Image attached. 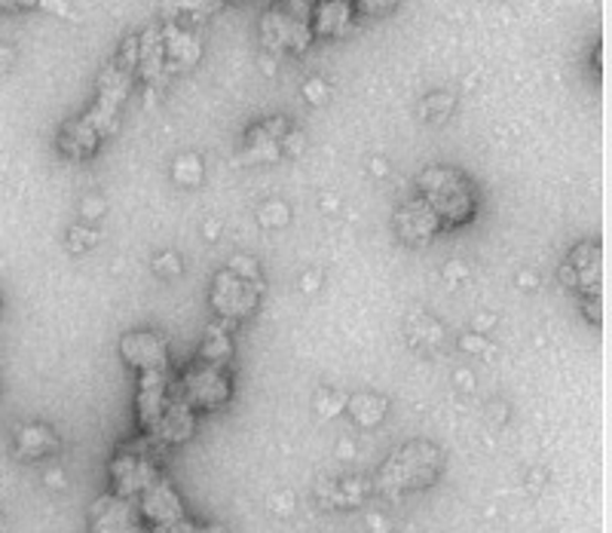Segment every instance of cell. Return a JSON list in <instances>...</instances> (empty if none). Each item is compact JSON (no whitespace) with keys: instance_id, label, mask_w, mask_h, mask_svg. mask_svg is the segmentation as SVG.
I'll return each instance as SVG.
<instances>
[{"instance_id":"41","label":"cell","mask_w":612,"mask_h":533,"mask_svg":"<svg viewBox=\"0 0 612 533\" xmlns=\"http://www.w3.org/2000/svg\"><path fill=\"white\" fill-rule=\"evenodd\" d=\"M460 276H465L463 264H448V279H460Z\"/></svg>"},{"instance_id":"23","label":"cell","mask_w":612,"mask_h":533,"mask_svg":"<svg viewBox=\"0 0 612 533\" xmlns=\"http://www.w3.org/2000/svg\"><path fill=\"white\" fill-rule=\"evenodd\" d=\"M408 329H410V338H414V343H426V347H441V343L448 341L444 329L438 326L432 316L414 313V316H410Z\"/></svg>"},{"instance_id":"26","label":"cell","mask_w":612,"mask_h":533,"mask_svg":"<svg viewBox=\"0 0 612 533\" xmlns=\"http://www.w3.org/2000/svg\"><path fill=\"white\" fill-rule=\"evenodd\" d=\"M288 205L279 203V200H272V203H264L258 209V221L264 227H286L288 224Z\"/></svg>"},{"instance_id":"40","label":"cell","mask_w":612,"mask_h":533,"mask_svg":"<svg viewBox=\"0 0 612 533\" xmlns=\"http://www.w3.org/2000/svg\"><path fill=\"white\" fill-rule=\"evenodd\" d=\"M517 286L536 288V286H539V279H536V276H533V274H520V276H517Z\"/></svg>"},{"instance_id":"20","label":"cell","mask_w":612,"mask_h":533,"mask_svg":"<svg viewBox=\"0 0 612 533\" xmlns=\"http://www.w3.org/2000/svg\"><path fill=\"white\" fill-rule=\"evenodd\" d=\"M233 0H165L163 19L165 22H191V25H203L205 19L224 10Z\"/></svg>"},{"instance_id":"42","label":"cell","mask_w":612,"mask_h":533,"mask_svg":"<svg viewBox=\"0 0 612 533\" xmlns=\"http://www.w3.org/2000/svg\"><path fill=\"white\" fill-rule=\"evenodd\" d=\"M389 169H386V163L383 160H374V175H386Z\"/></svg>"},{"instance_id":"35","label":"cell","mask_w":612,"mask_h":533,"mask_svg":"<svg viewBox=\"0 0 612 533\" xmlns=\"http://www.w3.org/2000/svg\"><path fill=\"white\" fill-rule=\"evenodd\" d=\"M460 347H463V350H472V353H475V350H477V353H481V350H490L487 341H484L481 334H477V338H475V334H465L463 341H460Z\"/></svg>"},{"instance_id":"8","label":"cell","mask_w":612,"mask_h":533,"mask_svg":"<svg viewBox=\"0 0 612 533\" xmlns=\"http://www.w3.org/2000/svg\"><path fill=\"white\" fill-rule=\"evenodd\" d=\"M260 291L264 283H251L243 279L239 274H233L230 267H224L215 279H212V291H208V303L218 319L239 326L248 316H255L260 307Z\"/></svg>"},{"instance_id":"2","label":"cell","mask_w":612,"mask_h":533,"mask_svg":"<svg viewBox=\"0 0 612 533\" xmlns=\"http://www.w3.org/2000/svg\"><path fill=\"white\" fill-rule=\"evenodd\" d=\"M441 472H444V454L438 451L432 441L414 438L386 457L380 472L374 476L371 491H377L386 500H398V497L432 488Z\"/></svg>"},{"instance_id":"9","label":"cell","mask_w":612,"mask_h":533,"mask_svg":"<svg viewBox=\"0 0 612 533\" xmlns=\"http://www.w3.org/2000/svg\"><path fill=\"white\" fill-rule=\"evenodd\" d=\"M175 398V371H148L138 374V396H136V414L141 436H150L160 420H163L165 408Z\"/></svg>"},{"instance_id":"43","label":"cell","mask_w":612,"mask_h":533,"mask_svg":"<svg viewBox=\"0 0 612 533\" xmlns=\"http://www.w3.org/2000/svg\"><path fill=\"white\" fill-rule=\"evenodd\" d=\"M7 527H10V521H7V515L0 512V533H7Z\"/></svg>"},{"instance_id":"24","label":"cell","mask_w":612,"mask_h":533,"mask_svg":"<svg viewBox=\"0 0 612 533\" xmlns=\"http://www.w3.org/2000/svg\"><path fill=\"white\" fill-rule=\"evenodd\" d=\"M457 108V96H450V93H436V96L422 98L420 105V117L422 120H432V124H444L450 114Z\"/></svg>"},{"instance_id":"30","label":"cell","mask_w":612,"mask_h":533,"mask_svg":"<svg viewBox=\"0 0 612 533\" xmlns=\"http://www.w3.org/2000/svg\"><path fill=\"white\" fill-rule=\"evenodd\" d=\"M68 243H71V252H83V248L96 246L98 233L93 231V227H86V224H77V227L68 233Z\"/></svg>"},{"instance_id":"16","label":"cell","mask_w":612,"mask_h":533,"mask_svg":"<svg viewBox=\"0 0 612 533\" xmlns=\"http://www.w3.org/2000/svg\"><path fill=\"white\" fill-rule=\"evenodd\" d=\"M138 77L148 83L150 93L153 86L165 81V43L160 22H153L144 34H138Z\"/></svg>"},{"instance_id":"32","label":"cell","mask_w":612,"mask_h":533,"mask_svg":"<svg viewBox=\"0 0 612 533\" xmlns=\"http://www.w3.org/2000/svg\"><path fill=\"white\" fill-rule=\"evenodd\" d=\"M181 267H184V264H181V258H178L175 252H163L160 258H153V270L160 276H165V279L181 274Z\"/></svg>"},{"instance_id":"25","label":"cell","mask_w":612,"mask_h":533,"mask_svg":"<svg viewBox=\"0 0 612 533\" xmlns=\"http://www.w3.org/2000/svg\"><path fill=\"white\" fill-rule=\"evenodd\" d=\"M175 181L178 184H184V188H196L200 181H203V160L196 157V153H184V157H178L175 160Z\"/></svg>"},{"instance_id":"15","label":"cell","mask_w":612,"mask_h":533,"mask_svg":"<svg viewBox=\"0 0 612 533\" xmlns=\"http://www.w3.org/2000/svg\"><path fill=\"white\" fill-rule=\"evenodd\" d=\"M163 43H165V77L178 74V71L193 68L203 55L200 38L181 28L178 22H163Z\"/></svg>"},{"instance_id":"33","label":"cell","mask_w":612,"mask_h":533,"mask_svg":"<svg viewBox=\"0 0 612 533\" xmlns=\"http://www.w3.org/2000/svg\"><path fill=\"white\" fill-rule=\"evenodd\" d=\"M303 145H307L303 129H288L286 136H282V157H300V153H303Z\"/></svg>"},{"instance_id":"13","label":"cell","mask_w":612,"mask_h":533,"mask_svg":"<svg viewBox=\"0 0 612 533\" xmlns=\"http://www.w3.org/2000/svg\"><path fill=\"white\" fill-rule=\"evenodd\" d=\"M138 509H141V519L148 527H165V524H178V521L191 519L184 500L178 497V491L172 488V481L160 476V479L148 484L141 497H138Z\"/></svg>"},{"instance_id":"36","label":"cell","mask_w":612,"mask_h":533,"mask_svg":"<svg viewBox=\"0 0 612 533\" xmlns=\"http://www.w3.org/2000/svg\"><path fill=\"white\" fill-rule=\"evenodd\" d=\"M101 212H105V203H101V200H89V203H83V215H86V218L101 215Z\"/></svg>"},{"instance_id":"38","label":"cell","mask_w":612,"mask_h":533,"mask_svg":"<svg viewBox=\"0 0 612 533\" xmlns=\"http://www.w3.org/2000/svg\"><path fill=\"white\" fill-rule=\"evenodd\" d=\"M319 279H322V274H319V270H315V274H310V276H303V279H300V288H303V291H313V288L319 286Z\"/></svg>"},{"instance_id":"10","label":"cell","mask_w":612,"mask_h":533,"mask_svg":"<svg viewBox=\"0 0 612 533\" xmlns=\"http://www.w3.org/2000/svg\"><path fill=\"white\" fill-rule=\"evenodd\" d=\"M89 533H148L138 500L105 493L89 507Z\"/></svg>"},{"instance_id":"28","label":"cell","mask_w":612,"mask_h":533,"mask_svg":"<svg viewBox=\"0 0 612 533\" xmlns=\"http://www.w3.org/2000/svg\"><path fill=\"white\" fill-rule=\"evenodd\" d=\"M398 7V0H353L355 15H365V19H380L389 15Z\"/></svg>"},{"instance_id":"18","label":"cell","mask_w":612,"mask_h":533,"mask_svg":"<svg viewBox=\"0 0 612 533\" xmlns=\"http://www.w3.org/2000/svg\"><path fill=\"white\" fill-rule=\"evenodd\" d=\"M353 25V0H319L313 7V38H343Z\"/></svg>"},{"instance_id":"21","label":"cell","mask_w":612,"mask_h":533,"mask_svg":"<svg viewBox=\"0 0 612 533\" xmlns=\"http://www.w3.org/2000/svg\"><path fill=\"white\" fill-rule=\"evenodd\" d=\"M233 322H224V319H215L208 331H205L203 350H200V359H208V362H224V365H233Z\"/></svg>"},{"instance_id":"34","label":"cell","mask_w":612,"mask_h":533,"mask_svg":"<svg viewBox=\"0 0 612 533\" xmlns=\"http://www.w3.org/2000/svg\"><path fill=\"white\" fill-rule=\"evenodd\" d=\"M43 0H0V10H37Z\"/></svg>"},{"instance_id":"1","label":"cell","mask_w":612,"mask_h":533,"mask_svg":"<svg viewBox=\"0 0 612 533\" xmlns=\"http://www.w3.org/2000/svg\"><path fill=\"white\" fill-rule=\"evenodd\" d=\"M138 77V38H126L120 53L114 55L108 68L98 77V98L93 108L86 110L77 120L58 129V153L68 160H93L98 148L108 141L117 126H120V108L132 93Z\"/></svg>"},{"instance_id":"31","label":"cell","mask_w":612,"mask_h":533,"mask_svg":"<svg viewBox=\"0 0 612 533\" xmlns=\"http://www.w3.org/2000/svg\"><path fill=\"white\" fill-rule=\"evenodd\" d=\"M328 96H331V86L322 77H313V81L303 83V98L310 105H322V102H328Z\"/></svg>"},{"instance_id":"37","label":"cell","mask_w":612,"mask_h":533,"mask_svg":"<svg viewBox=\"0 0 612 533\" xmlns=\"http://www.w3.org/2000/svg\"><path fill=\"white\" fill-rule=\"evenodd\" d=\"M13 58H15L13 46H0V74H3V71L13 65Z\"/></svg>"},{"instance_id":"5","label":"cell","mask_w":612,"mask_h":533,"mask_svg":"<svg viewBox=\"0 0 612 533\" xmlns=\"http://www.w3.org/2000/svg\"><path fill=\"white\" fill-rule=\"evenodd\" d=\"M160 457H163V448L153 445L148 436L120 445L108 463L110 493H120V497L138 500L148 484H153V481L163 476Z\"/></svg>"},{"instance_id":"17","label":"cell","mask_w":612,"mask_h":533,"mask_svg":"<svg viewBox=\"0 0 612 533\" xmlns=\"http://www.w3.org/2000/svg\"><path fill=\"white\" fill-rule=\"evenodd\" d=\"M62 451V438L55 436V429L46 424H25L15 429L13 457L22 463H34V460H46Z\"/></svg>"},{"instance_id":"14","label":"cell","mask_w":612,"mask_h":533,"mask_svg":"<svg viewBox=\"0 0 612 533\" xmlns=\"http://www.w3.org/2000/svg\"><path fill=\"white\" fill-rule=\"evenodd\" d=\"M291 124L288 117H270L264 124L251 126L245 136L243 153L236 157V166H255V163H276L282 160V136H286Z\"/></svg>"},{"instance_id":"19","label":"cell","mask_w":612,"mask_h":533,"mask_svg":"<svg viewBox=\"0 0 612 533\" xmlns=\"http://www.w3.org/2000/svg\"><path fill=\"white\" fill-rule=\"evenodd\" d=\"M367 493H371V484L362 479L322 481L315 488V500L322 509H355L365 503Z\"/></svg>"},{"instance_id":"22","label":"cell","mask_w":612,"mask_h":533,"mask_svg":"<svg viewBox=\"0 0 612 533\" xmlns=\"http://www.w3.org/2000/svg\"><path fill=\"white\" fill-rule=\"evenodd\" d=\"M346 411L353 414L355 424L377 426L386 417V398L374 396V393H355L346 398Z\"/></svg>"},{"instance_id":"27","label":"cell","mask_w":612,"mask_h":533,"mask_svg":"<svg viewBox=\"0 0 612 533\" xmlns=\"http://www.w3.org/2000/svg\"><path fill=\"white\" fill-rule=\"evenodd\" d=\"M346 393H337V390H319V398H315V408L319 414H325V417H334V414H341L346 411Z\"/></svg>"},{"instance_id":"11","label":"cell","mask_w":612,"mask_h":533,"mask_svg":"<svg viewBox=\"0 0 612 533\" xmlns=\"http://www.w3.org/2000/svg\"><path fill=\"white\" fill-rule=\"evenodd\" d=\"M120 355L126 365H132L138 374L148 371H172L169 343L157 331H126L120 338Z\"/></svg>"},{"instance_id":"29","label":"cell","mask_w":612,"mask_h":533,"mask_svg":"<svg viewBox=\"0 0 612 533\" xmlns=\"http://www.w3.org/2000/svg\"><path fill=\"white\" fill-rule=\"evenodd\" d=\"M227 267H230L233 274L243 276V279H251V283H264V279H260V264L251 258V255H233Z\"/></svg>"},{"instance_id":"12","label":"cell","mask_w":612,"mask_h":533,"mask_svg":"<svg viewBox=\"0 0 612 533\" xmlns=\"http://www.w3.org/2000/svg\"><path fill=\"white\" fill-rule=\"evenodd\" d=\"M395 236L408 246H422V243H432L441 227V218L436 215V209L426 203L422 196H414L408 203H401L395 209Z\"/></svg>"},{"instance_id":"4","label":"cell","mask_w":612,"mask_h":533,"mask_svg":"<svg viewBox=\"0 0 612 533\" xmlns=\"http://www.w3.org/2000/svg\"><path fill=\"white\" fill-rule=\"evenodd\" d=\"M260 43L270 53L300 55L313 43V3L310 0H279L260 19Z\"/></svg>"},{"instance_id":"6","label":"cell","mask_w":612,"mask_h":533,"mask_svg":"<svg viewBox=\"0 0 612 533\" xmlns=\"http://www.w3.org/2000/svg\"><path fill=\"white\" fill-rule=\"evenodd\" d=\"M236 381H233V365L224 362H208V359H193L191 365L175 374V393L196 414L200 411H218L233 398Z\"/></svg>"},{"instance_id":"39","label":"cell","mask_w":612,"mask_h":533,"mask_svg":"<svg viewBox=\"0 0 612 533\" xmlns=\"http://www.w3.org/2000/svg\"><path fill=\"white\" fill-rule=\"evenodd\" d=\"M191 533H227V527H221V524H212V527H203V524H193Z\"/></svg>"},{"instance_id":"3","label":"cell","mask_w":612,"mask_h":533,"mask_svg":"<svg viewBox=\"0 0 612 533\" xmlns=\"http://www.w3.org/2000/svg\"><path fill=\"white\" fill-rule=\"evenodd\" d=\"M417 196L436 209L441 227H465L477 215V184L457 166H429L417 175Z\"/></svg>"},{"instance_id":"44","label":"cell","mask_w":612,"mask_h":533,"mask_svg":"<svg viewBox=\"0 0 612 533\" xmlns=\"http://www.w3.org/2000/svg\"><path fill=\"white\" fill-rule=\"evenodd\" d=\"M310 3H313V7H315V3H319V0H310Z\"/></svg>"},{"instance_id":"7","label":"cell","mask_w":612,"mask_h":533,"mask_svg":"<svg viewBox=\"0 0 612 533\" xmlns=\"http://www.w3.org/2000/svg\"><path fill=\"white\" fill-rule=\"evenodd\" d=\"M560 283L572 291L591 322H600V283H603V248L594 239L576 243L560 260Z\"/></svg>"}]
</instances>
